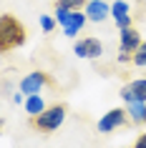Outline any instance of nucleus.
I'll list each match as a JSON object with an SVG mask.
<instances>
[{"label": "nucleus", "instance_id": "1", "mask_svg": "<svg viewBox=\"0 0 146 148\" xmlns=\"http://www.w3.org/2000/svg\"><path fill=\"white\" fill-rule=\"evenodd\" d=\"M66 118H68V103L61 101V103L48 106L38 116H28V123H30L33 131H38V133H55L63 125Z\"/></svg>", "mask_w": 146, "mask_h": 148}, {"label": "nucleus", "instance_id": "2", "mask_svg": "<svg viewBox=\"0 0 146 148\" xmlns=\"http://www.w3.org/2000/svg\"><path fill=\"white\" fill-rule=\"evenodd\" d=\"M25 40H28V30H25V25L15 15H3L0 18V50L3 53L23 48Z\"/></svg>", "mask_w": 146, "mask_h": 148}, {"label": "nucleus", "instance_id": "3", "mask_svg": "<svg viewBox=\"0 0 146 148\" xmlns=\"http://www.w3.org/2000/svg\"><path fill=\"white\" fill-rule=\"evenodd\" d=\"M129 125H134L129 118V110L126 108H111L106 116L98 118L96 128H98V133H113V131H123Z\"/></svg>", "mask_w": 146, "mask_h": 148}, {"label": "nucleus", "instance_id": "4", "mask_svg": "<svg viewBox=\"0 0 146 148\" xmlns=\"http://www.w3.org/2000/svg\"><path fill=\"white\" fill-rule=\"evenodd\" d=\"M18 88L25 95H35V93H43V88H55V83L46 70H33V73H28V75L20 78V86Z\"/></svg>", "mask_w": 146, "mask_h": 148}, {"label": "nucleus", "instance_id": "5", "mask_svg": "<svg viewBox=\"0 0 146 148\" xmlns=\"http://www.w3.org/2000/svg\"><path fill=\"white\" fill-rule=\"evenodd\" d=\"M73 53L78 55V58H88V60H96V58H101L103 55V43H101L98 38H81L73 43Z\"/></svg>", "mask_w": 146, "mask_h": 148}, {"label": "nucleus", "instance_id": "6", "mask_svg": "<svg viewBox=\"0 0 146 148\" xmlns=\"http://www.w3.org/2000/svg\"><path fill=\"white\" fill-rule=\"evenodd\" d=\"M86 23H88V15H86V10H71L68 20L61 25V28H63V35H66V38H76L78 33L86 28Z\"/></svg>", "mask_w": 146, "mask_h": 148}, {"label": "nucleus", "instance_id": "7", "mask_svg": "<svg viewBox=\"0 0 146 148\" xmlns=\"http://www.w3.org/2000/svg\"><path fill=\"white\" fill-rule=\"evenodd\" d=\"M118 43H121V45H118V50H123V53H136V48L141 45V43H144V40H141V33H138V28H134V25H131V28H123V30H118Z\"/></svg>", "mask_w": 146, "mask_h": 148}, {"label": "nucleus", "instance_id": "8", "mask_svg": "<svg viewBox=\"0 0 146 148\" xmlns=\"http://www.w3.org/2000/svg\"><path fill=\"white\" fill-rule=\"evenodd\" d=\"M123 103H131V101H144L146 103V78H138V80H129L126 86L121 88Z\"/></svg>", "mask_w": 146, "mask_h": 148}, {"label": "nucleus", "instance_id": "9", "mask_svg": "<svg viewBox=\"0 0 146 148\" xmlns=\"http://www.w3.org/2000/svg\"><path fill=\"white\" fill-rule=\"evenodd\" d=\"M86 15L91 23H103L108 15H111V5L103 3V0H91V3H86Z\"/></svg>", "mask_w": 146, "mask_h": 148}, {"label": "nucleus", "instance_id": "10", "mask_svg": "<svg viewBox=\"0 0 146 148\" xmlns=\"http://www.w3.org/2000/svg\"><path fill=\"white\" fill-rule=\"evenodd\" d=\"M126 110H129V118H131V123H134V125L144 123V118H146V103H144V101H131V103H126Z\"/></svg>", "mask_w": 146, "mask_h": 148}, {"label": "nucleus", "instance_id": "11", "mask_svg": "<svg viewBox=\"0 0 146 148\" xmlns=\"http://www.w3.org/2000/svg\"><path fill=\"white\" fill-rule=\"evenodd\" d=\"M23 108H25V113H28V116H38V113H43L48 106H46V101H43V95L35 93V95H28V98H25Z\"/></svg>", "mask_w": 146, "mask_h": 148}, {"label": "nucleus", "instance_id": "12", "mask_svg": "<svg viewBox=\"0 0 146 148\" xmlns=\"http://www.w3.org/2000/svg\"><path fill=\"white\" fill-rule=\"evenodd\" d=\"M118 15H129V3L126 0H113L111 3V18H118Z\"/></svg>", "mask_w": 146, "mask_h": 148}, {"label": "nucleus", "instance_id": "13", "mask_svg": "<svg viewBox=\"0 0 146 148\" xmlns=\"http://www.w3.org/2000/svg\"><path fill=\"white\" fill-rule=\"evenodd\" d=\"M131 63H134L136 68H146V40L136 48V53H134V60H131Z\"/></svg>", "mask_w": 146, "mask_h": 148}, {"label": "nucleus", "instance_id": "14", "mask_svg": "<svg viewBox=\"0 0 146 148\" xmlns=\"http://www.w3.org/2000/svg\"><path fill=\"white\" fill-rule=\"evenodd\" d=\"M53 3L55 5H63V8H68V10H83L88 0H53Z\"/></svg>", "mask_w": 146, "mask_h": 148}, {"label": "nucleus", "instance_id": "15", "mask_svg": "<svg viewBox=\"0 0 146 148\" xmlns=\"http://www.w3.org/2000/svg\"><path fill=\"white\" fill-rule=\"evenodd\" d=\"M55 15H40V28H43V33H53L55 30Z\"/></svg>", "mask_w": 146, "mask_h": 148}, {"label": "nucleus", "instance_id": "16", "mask_svg": "<svg viewBox=\"0 0 146 148\" xmlns=\"http://www.w3.org/2000/svg\"><path fill=\"white\" fill-rule=\"evenodd\" d=\"M113 23H116V28H118V30L131 28V25H134V15H118V18H113Z\"/></svg>", "mask_w": 146, "mask_h": 148}, {"label": "nucleus", "instance_id": "17", "mask_svg": "<svg viewBox=\"0 0 146 148\" xmlns=\"http://www.w3.org/2000/svg\"><path fill=\"white\" fill-rule=\"evenodd\" d=\"M131 148H146V133H138L136 140H134V146Z\"/></svg>", "mask_w": 146, "mask_h": 148}, {"label": "nucleus", "instance_id": "18", "mask_svg": "<svg viewBox=\"0 0 146 148\" xmlns=\"http://www.w3.org/2000/svg\"><path fill=\"white\" fill-rule=\"evenodd\" d=\"M144 125H146V118H144Z\"/></svg>", "mask_w": 146, "mask_h": 148}, {"label": "nucleus", "instance_id": "19", "mask_svg": "<svg viewBox=\"0 0 146 148\" xmlns=\"http://www.w3.org/2000/svg\"><path fill=\"white\" fill-rule=\"evenodd\" d=\"M88 3H91V0H88Z\"/></svg>", "mask_w": 146, "mask_h": 148}]
</instances>
